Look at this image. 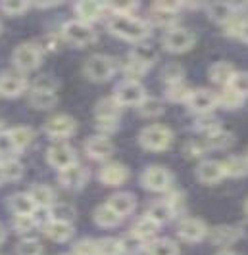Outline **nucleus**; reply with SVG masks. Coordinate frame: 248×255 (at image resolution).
<instances>
[{
	"label": "nucleus",
	"instance_id": "c03bdc74",
	"mask_svg": "<svg viewBox=\"0 0 248 255\" xmlns=\"http://www.w3.org/2000/svg\"><path fill=\"white\" fill-rule=\"evenodd\" d=\"M96 255H121L119 240H116V238L96 240Z\"/></svg>",
	"mask_w": 248,
	"mask_h": 255
},
{
	"label": "nucleus",
	"instance_id": "1a4fd4ad",
	"mask_svg": "<svg viewBox=\"0 0 248 255\" xmlns=\"http://www.w3.org/2000/svg\"><path fill=\"white\" fill-rule=\"evenodd\" d=\"M46 159L52 167H56L58 171H62L65 167L77 163V157H75V152L73 148L67 144V142H56L48 148L46 152Z\"/></svg>",
	"mask_w": 248,
	"mask_h": 255
},
{
	"label": "nucleus",
	"instance_id": "a878e982",
	"mask_svg": "<svg viewBox=\"0 0 248 255\" xmlns=\"http://www.w3.org/2000/svg\"><path fill=\"white\" fill-rule=\"evenodd\" d=\"M235 142V136L223 128H216L208 134V138H204V146L212 150H225Z\"/></svg>",
	"mask_w": 248,
	"mask_h": 255
},
{
	"label": "nucleus",
	"instance_id": "f03ea898",
	"mask_svg": "<svg viewBox=\"0 0 248 255\" xmlns=\"http://www.w3.org/2000/svg\"><path fill=\"white\" fill-rule=\"evenodd\" d=\"M139 142L141 146L146 150H152V152H162V150H168L173 142V132L164 125H148L141 130L139 134Z\"/></svg>",
	"mask_w": 248,
	"mask_h": 255
},
{
	"label": "nucleus",
	"instance_id": "603ef678",
	"mask_svg": "<svg viewBox=\"0 0 248 255\" xmlns=\"http://www.w3.org/2000/svg\"><path fill=\"white\" fill-rule=\"evenodd\" d=\"M35 227L33 215H13V229L17 232H27Z\"/></svg>",
	"mask_w": 248,
	"mask_h": 255
},
{
	"label": "nucleus",
	"instance_id": "f3484780",
	"mask_svg": "<svg viewBox=\"0 0 248 255\" xmlns=\"http://www.w3.org/2000/svg\"><path fill=\"white\" fill-rule=\"evenodd\" d=\"M225 175H223V167L222 161H216V159H208V161H202L198 169H196V179L204 184H216L220 182Z\"/></svg>",
	"mask_w": 248,
	"mask_h": 255
},
{
	"label": "nucleus",
	"instance_id": "20e7f679",
	"mask_svg": "<svg viewBox=\"0 0 248 255\" xmlns=\"http://www.w3.org/2000/svg\"><path fill=\"white\" fill-rule=\"evenodd\" d=\"M164 48L173 54H181V52L191 50L195 46L196 37L193 31L185 29V27H173L170 31H166V35L162 38Z\"/></svg>",
	"mask_w": 248,
	"mask_h": 255
},
{
	"label": "nucleus",
	"instance_id": "a18cd8bd",
	"mask_svg": "<svg viewBox=\"0 0 248 255\" xmlns=\"http://www.w3.org/2000/svg\"><path fill=\"white\" fill-rule=\"evenodd\" d=\"M15 254L17 255H42V246H40L39 240L35 238H27V240H21L15 248Z\"/></svg>",
	"mask_w": 248,
	"mask_h": 255
},
{
	"label": "nucleus",
	"instance_id": "864d4df0",
	"mask_svg": "<svg viewBox=\"0 0 248 255\" xmlns=\"http://www.w3.org/2000/svg\"><path fill=\"white\" fill-rule=\"evenodd\" d=\"M15 152L13 148V142L10 138V132H0V157H10Z\"/></svg>",
	"mask_w": 248,
	"mask_h": 255
},
{
	"label": "nucleus",
	"instance_id": "79ce46f5",
	"mask_svg": "<svg viewBox=\"0 0 248 255\" xmlns=\"http://www.w3.org/2000/svg\"><path fill=\"white\" fill-rule=\"evenodd\" d=\"M189 94H191V87L183 81L168 85V90H166V96L170 98L171 102H187Z\"/></svg>",
	"mask_w": 248,
	"mask_h": 255
},
{
	"label": "nucleus",
	"instance_id": "6ab92c4d",
	"mask_svg": "<svg viewBox=\"0 0 248 255\" xmlns=\"http://www.w3.org/2000/svg\"><path fill=\"white\" fill-rule=\"evenodd\" d=\"M129 179V169L121 163H108L100 169V180L106 186H119Z\"/></svg>",
	"mask_w": 248,
	"mask_h": 255
},
{
	"label": "nucleus",
	"instance_id": "5701e85b",
	"mask_svg": "<svg viewBox=\"0 0 248 255\" xmlns=\"http://www.w3.org/2000/svg\"><path fill=\"white\" fill-rule=\"evenodd\" d=\"M96 119L98 121H110V123H118L119 114H121V106L116 102V98H102L100 102L96 104Z\"/></svg>",
	"mask_w": 248,
	"mask_h": 255
},
{
	"label": "nucleus",
	"instance_id": "72a5a7b5",
	"mask_svg": "<svg viewBox=\"0 0 248 255\" xmlns=\"http://www.w3.org/2000/svg\"><path fill=\"white\" fill-rule=\"evenodd\" d=\"M173 209H171V205L168 202H154V204L148 207V217L152 219L154 223L158 225H164V223H168L171 217H173Z\"/></svg>",
	"mask_w": 248,
	"mask_h": 255
},
{
	"label": "nucleus",
	"instance_id": "f704fd0d",
	"mask_svg": "<svg viewBox=\"0 0 248 255\" xmlns=\"http://www.w3.org/2000/svg\"><path fill=\"white\" fill-rule=\"evenodd\" d=\"M137 112L143 117H156L164 112V102L154 96H144L143 100L137 104Z\"/></svg>",
	"mask_w": 248,
	"mask_h": 255
},
{
	"label": "nucleus",
	"instance_id": "a211bd4d",
	"mask_svg": "<svg viewBox=\"0 0 248 255\" xmlns=\"http://www.w3.org/2000/svg\"><path fill=\"white\" fill-rule=\"evenodd\" d=\"M106 4H100V2H92V0H83V2H77L75 4V13H77L79 21L91 25L92 21L100 19V15L104 13Z\"/></svg>",
	"mask_w": 248,
	"mask_h": 255
},
{
	"label": "nucleus",
	"instance_id": "a19ab883",
	"mask_svg": "<svg viewBox=\"0 0 248 255\" xmlns=\"http://www.w3.org/2000/svg\"><path fill=\"white\" fill-rule=\"evenodd\" d=\"M227 35L229 37H239V38H245L247 37V19H245V15L243 13L237 12L227 23Z\"/></svg>",
	"mask_w": 248,
	"mask_h": 255
},
{
	"label": "nucleus",
	"instance_id": "8fccbe9b",
	"mask_svg": "<svg viewBox=\"0 0 248 255\" xmlns=\"http://www.w3.org/2000/svg\"><path fill=\"white\" fill-rule=\"evenodd\" d=\"M227 87L245 96V94H247V73H243V71H235V75L231 77V81H229V85H227Z\"/></svg>",
	"mask_w": 248,
	"mask_h": 255
},
{
	"label": "nucleus",
	"instance_id": "f257e3e1",
	"mask_svg": "<svg viewBox=\"0 0 248 255\" xmlns=\"http://www.w3.org/2000/svg\"><path fill=\"white\" fill-rule=\"evenodd\" d=\"M106 25L116 37L125 40H143L150 33V25L141 17H135L133 13H112Z\"/></svg>",
	"mask_w": 248,
	"mask_h": 255
},
{
	"label": "nucleus",
	"instance_id": "052dcab7",
	"mask_svg": "<svg viewBox=\"0 0 248 255\" xmlns=\"http://www.w3.org/2000/svg\"><path fill=\"white\" fill-rule=\"evenodd\" d=\"M0 29H2V25H0Z\"/></svg>",
	"mask_w": 248,
	"mask_h": 255
},
{
	"label": "nucleus",
	"instance_id": "7c9ffc66",
	"mask_svg": "<svg viewBox=\"0 0 248 255\" xmlns=\"http://www.w3.org/2000/svg\"><path fill=\"white\" fill-rule=\"evenodd\" d=\"M10 138H12L15 150H23V148H27V146L33 142L35 130L31 127H25V125H19V127H15L10 130Z\"/></svg>",
	"mask_w": 248,
	"mask_h": 255
},
{
	"label": "nucleus",
	"instance_id": "7ed1b4c3",
	"mask_svg": "<svg viewBox=\"0 0 248 255\" xmlns=\"http://www.w3.org/2000/svg\"><path fill=\"white\" fill-rule=\"evenodd\" d=\"M83 71H85L87 79H91L94 83H104L108 79H112V75L116 73V64H114V60L110 56L94 54L85 62Z\"/></svg>",
	"mask_w": 248,
	"mask_h": 255
},
{
	"label": "nucleus",
	"instance_id": "4468645a",
	"mask_svg": "<svg viewBox=\"0 0 248 255\" xmlns=\"http://www.w3.org/2000/svg\"><path fill=\"white\" fill-rule=\"evenodd\" d=\"M85 152L89 153V157H92V159L102 161V159H108L114 153V144L104 134L91 136L89 140L85 142Z\"/></svg>",
	"mask_w": 248,
	"mask_h": 255
},
{
	"label": "nucleus",
	"instance_id": "ddd939ff",
	"mask_svg": "<svg viewBox=\"0 0 248 255\" xmlns=\"http://www.w3.org/2000/svg\"><path fill=\"white\" fill-rule=\"evenodd\" d=\"M27 89V79L17 71L0 73V94L6 98H15Z\"/></svg>",
	"mask_w": 248,
	"mask_h": 255
},
{
	"label": "nucleus",
	"instance_id": "ea45409f",
	"mask_svg": "<svg viewBox=\"0 0 248 255\" xmlns=\"http://www.w3.org/2000/svg\"><path fill=\"white\" fill-rule=\"evenodd\" d=\"M143 246L144 242L139 238V236H135L133 232L129 234H125L121 240H119V248H121V254L125 255H137L143 252Z\"/></svg>",
	"mask_w": 248,
	"mask_h": 255
},
{
	"label": "nucleus",
	"instance_id": "13d9d810",
	"mask_svg": "<svg viewBox=\"0 0 248 255\" xmlns=\"http://www.w3.org/2000/svg\"><path fill=\"white\" fill-rule=\"evenodd\" d=\"M2 180L4 179H2V169H0V182H2Z\"/></svg>",
	"mask_w": 248,
	"mask_h": 255
},
{
	"label": "nucleus",
	"instance_id": "5fc2aeb1",
	"mask_svg": "<svg viewBox=\"0 0 248 255\" xmlns=\"http://www.w3.org/2000/svg\"><path fill=\"white\" fill-rule=\"evenodd\" d=\"M204 150H206V146H204V142L200 144V140H191L183 146V153L187 157H198L204 153Z\"/></svg>",
	"mask_w": 248,
	"mask_h": 255
},
{
	"label": "nucleus",
	"instance_id": "3c124183",
	"mask_svg": "<svg viewBox=\"0 0 248 255\" xmlns=\"http://www.w3.org/2000/svg\"><path fill=\"white\" fill-rule=\"evenodd\" d=\"M196 128H200V130H208V134H210L212 130L218 128V119H216L212 114L198 115V119H196Z\"/></svg>",
	"mask_w": 248,
	"mask_h": 255
},
{
	"label": "nucleus",
	"instance_id": "6e6552de",
	"mask_svg": "<svg viewBox=\"0 0 248 255\" xmlns=\"http://www.w3.org/2000/svg\"><path fill=\"white\" fill-rule=\"evenodd\" d=\"M143 186L152 192H166L171 186V173H168L166 167L160 165H150L144 169L143 177Z\"/></svg>",
	"mask_w": 248,
	"mask_h": 255
},
{
	"label": "nucleus",
	"instance_id": "e433bc0d",
	"mask_svg": "<svg viewBox=\"0 0 248 255\" xmlns=\"http://www.w3.org/2000/svg\"><path fill=\"white\" fill-rule=\"evenodd\" d=\"M216 98H218V104H222L227 110H237L245 104V96L235 92L233 89H229V87H225L220 94H216Z\"/></svg>",
	"mask_w": 248,
	"mask_h": 255
},
{
	"label": "nucleus",
	"instance_id": "f8f14e48",
	"mask_svg": "<svg viewBox=\"0 0 248 255\" xmlns=\"http://www.w3.org/2000/svg\"><path fill=\"white\" fill-rule=\"evenodd\" d=\"M177 234L181 236V240H185V242H200V240L206 238L208 227H206V223L200 221V219L187 217L179 223Z\"/></svg>",
	"mask_w": 248,
	"mask_h": 255
},
{
	"label": "nucleus",
	"instance_id": "58836bf2",
	"mask_svg": "<svg viewBox=\"0 0 248 255\" xmlns=\"http://www.w3.org/2000/svg\"><path fill=\"white\" fill-rule=\"evenodd\" d=\"M94 221L100 225V227H116L121 223V217L116 215L108 205H98L96 211H94Z\"/></svg>",
	"mask_w": 248,
	"mask_h": 255
},
{
	"label": "nucleus",
	"instance_id": "473e14b6",
	"mask_svg": "<svg viewBox=\"0 0 248 255\" xmlns=\"http://www.w3.org/2000/svg\"><path fill=\"white\" fill-rule=\"evenodd\" d=\"M158 229H160V225L158 223H154L152 219L148 217V215H144V217H141L137 223H135V227H133V234L135 236H139L141 240H148V238H152L154 234L158 232Z\"/></svg>",
	"mask_w": 248,
	"mask_h": 255
},
{
	"label": "nucleus",
	"instance_id": "2f4dec72",
	"mask_svg": "<svg viewBox=\"0 0 248 255\" xmlns=\"http://www.w3.org/2000/svg\"><path fill=\"white\" fill-rule=\"evenodd\" d=\"M243 236V232L235 227H218L212 232V240L218 246H229V244L237 242Z\"/></svg>",
	"mask_w": 248,
	"mask_h": 255
},
{
	"label": "nucleus",
	"instance_id": "423d86ee",
	"mask_svg": "<svg viewBox=\"0 0 248 255\" xmlns=\"http://www.w3.org/2000/svg\"><path fill=\"white\" fill-rule=\"evenodd\" d=\"M146 96L144 92V87L139 83V81H131V79H125L121 81L118 87H116V102L123 108V106H137V104L143 100Z\"/></svg>",
	"mask_w": 248,
	"mask_h": 255
},
{
	"label": "nucleus",
	"instance_id": "412c9836",
	"mask_svg": "<svg viewBox=\"0 0 248 255\" xmlns=\"http://www.w3.org/2000/svg\"><path fill=\"white\" fill-rule=\"evenodd\" d=\"M44 234L54 240V242H67L71 236H73V225L71 223H64V221H48L44 227Z\"/></svg>",
	"mask_w": 248,
	"mask_h": 255
},
{
	"label": "nucleus",
	"instance_id": "de8ad7c7",
	"mask_svg": "<svg viewBox=\"0 0 248 255\" xmlns=\"http://www.w3.org/2000/svg\"><path fill=\"white\" fill-rule=\"evenodd\" d=\"M164 81L168 83V85H173V83H179V81H183V67L179 64H170L164 67Z\"/></svg>",
	"mask_w": 248,
	"mask_h": 255
},
{
	"label": "nucleus",
	"instance_id": "aec40b11",
	"mask_svg": "<svg viewBox=\"0 0 248 255\" xmlns=\"http://www.w3.org/2000/svg\"><path fill=\"white\" fill-rule=\"evenodd\" d=\"M106 205L116 213L119 217H127L131 211L135 209V198L127 194V192H118V194H114V196H110L108 198V202Z\"/></svg>",
	"mask_w": 248,
	"mask_h": 255
},
{
	"label": "nucleus",
	"instance_id": "49530a36",
	"mask_svg": "<svg viewBox=\"0 0 248 255\" xmlns=\"http://www.w3.org/2000/svg\"><path fill=\"white\" fill-rule=\"evenodd\" d=\"M27 8H29V4L23 0H4V2H0V10L8 13V15H19V13L25 12Z\"/></svg>",
	"mask_w": 248,
	"mask_h": 255
},
{
	"label": "nucleus",
	"instance_id": "bf43d9fd",
	"mask_svg": "<svg viewBox=\"0 0 248 255\" xmlns=\"http://www.w3.org/2000/svg\"><path fill=\"white\" fill-rule=\"evenodd\" d=\"M64 255H71V254H64Z\"/></svg>",
	"mask_w": 248,
	"mask_h": 255
},
{
	"label": "nucleus",
	"instance_id": "9d476101",
	"mask_svg": "<svg viewBox=\"0 0 248 255\" xmlns=\"http://www.w3.org/2000/svg\"><path fill=\"white\" fill-rule=\"evenodd\" d=\"M75 130H77V123L69 115H54L44 125V132L52 138H67Z\"/></svg>",
	"mask_w": 248,
	"mask_h": 255
},
{
	"label": "nucleus",
	"instance_id": "b1692460",
	"mask_svg": "<svg viewBox=\"0 0 248 255\" xmlns=\"http://www.w3.org/2000/svg\"><path fill=\"white\" fill-rule=\"evenodd\" d=\"M206 10H208L210 17L216 23H222V25H225L237 13V8L233 4H229V2H212V4L206 6Z\"/></svg>",
	"mask_w": 248,
	"mask_h": 255
},
{
	"label": "nucleus",
	"instance_id": "4d7b16f0",
	"mask_svg": "<svg viewBox=\"0 0 248 255\" xmlns=\"http://www.w3.org/2000/svg\"><path fill=\"white\" fill-rule=\"evenodd\" d=\"M4 238H6V230H4V227L0 225V244L4 242Z\"/></svg>",
	"mask_w": 248,
	"mask_h": 255
},
{
	"label": "nucleus",
	"instance_id": "dca6fc26",
	"mask_svg": "<svg viewBox=\"0 0 248 255\" xmlns=\"http://www.w3.org/2000/svg\"><path fill=\"white\" fill-rule=\"evenodd\" d=\"M179 4L175 2H156L150 6V17L156 25H170L177 17Z\"/></svg>",
	"mask_w": 248,
	"mask_h": 255
},
{
	"label": "nucleus",
	"instance_id": "bb28decb",
	"mask_svg": "<svg viewBox=\"0 0 248 255\" xmlns=\"http://www.w3.org/2000/svg\"><path fill=\"white\" fill-rule=\"evenodd\" d=\"M247 157L235 153V155H229L225 161H222L223 167V175L225 177H243L247 173Z\"/></svg>",
	"mask_w": 248,
	"mask_h": 255
},
{
	"label": "nucleus",
	"instance_id": "c9c22d12",
	"mask_svg": "<svg viewBox=\"0 0 248 255\" xmlns=\"http://www.w3.org/2000/svg\"><path fill=\"white\" fill-rule=\"evenodd\" d=\"M150 255H179V246L170 238H158L148 246Z\"/></svg>",
	"mask_w": 248,
	"mask_h": 255
},
{
	"label": "nucleus",
	"instance_id": "c756f323",
	"mask_svg": "<svg viewBox=\"0 0 248 255\" xmlns=\"http://www.w3.org/2000/svg\"><path fill=\"white\" fill-rule=\"evenodd\" d=\"M156 58H158L156 50H154L152 46H148V44H139V46H135V48L131 50V56H129V60L141 64L143 67H146V69H148V65H152L156 62Z\"/></svg>",
	"mask_w": 248,
	"mask_h": 255
},
{
	"label": "nucleus",
	"instance_id": "4c0bfd02",
	"mask_svg": "<svg viewBox=\"0 0 248 255\" xmlns=\"http://www.w3.org/2000/svg\"><path fill=\"white\" fill-rule=\"evenodd\" d=\"M0 169H2V179L4 180H17L23 175V165L13 159V157H6L0 161Z\"/></svg>",
	"mask_w": 248,
	"mask_h": 255
},
{
	"label": "nucleus",
	"instance_id": "39448f33",
	"mask_svg": "<svg viewBox=\"0 0 248 255\" xmlns=\"http://www.w3.org/2000/svg\"><path fill=\"white\" fill-rule=\"evenodd\" d=\"M62 37L75 46H87L96 40V33L92 31L91 25H87L79 19H71V21H65L62 27Z\"/></svg>",
	"mask_w": 248,
	"mask_h": 255
},
{
	"label": "nucleus",
	"instance_id": "09e8293b",
	"mask_svg": "<svg viewBox=\"0 0 248 255\" xmlns=\"http://www.w3.org/2000/svg\"><path fill=\"white\" fill-rule=\"evenodd\" d=\"M71 255H96V240L91 238H83L73 246V254Z\"/></svg>",
	"mask_w": 248,
	"mask_h": 255
},
{
	"label": "nucleus",
	"instance_id": "6e6d98bb",
	"mask_svg": "<svg viewBox=\"0 0 248 255\" xmlns=\"http://www.w3.org/2000/svg\"><path fill=\"white\" fill-rule=\"evenodd\" d=\"M218 255H241L239 252H231V250H223V252H220Z\"/></svg>",
	"mask_w": 248,
	"mask_h": 255
},
{
	"label": "nucleus",
	"instance_id": "c85d7f7f",
	"mask_svg": "<svg viewBox=\"0 0 248 255\" xmlns=\"http://www.w3.org/2000/svg\"><path fill=\"white\" fill-rule=\"evenodd\" d=\"M10 209L13 211V215H33L35 213V204L29 198V194H13L10 198Z\"/></svg>",
	"mask_w": 248,
	"mask_h": 255
},
{
	"label": "nucleus",
	"instance_id": "37998d69",
	"mask_svg": "<svg viewBox=\"0 0 248 255\" xmlns=\"http://www.w3.org/2000/svg\"><path fill=\"white\" fill-rule=\"evenodd\" d=\"M48 209H50V219H52V221L71 223L73 217H75V209L69 204H52Z\"/></svg>",
	"mask_w": 248,
	"mask_h": 255
},
{
	"label": "nucleus",
	"instance_id": "0eeeda50",
	"mask_svg": "<svg viewBox=\"0 0 248 255\" xmlns=\"http://www.w3.org/2000/svg\"><path fill=\"white\" fill-rule=\"evenodd\" d=\"M13 65L19 71H29L35 69L40 64V48L33 42H23L19 44L12 54Z\"/></svg>",
	"mask_w": 248,
	"mask_h": 255
},
{
	"label": "nucleus",
	"instance_id": "cd10ccee",
	"mask_svg": "<svg viewBox=\"0 0 248 255\" xmlns=\"http://www.w3.org/2000/svg\"><path fill=\"white\" fill-rule=\"evenodd\" d=\"M29 198L33 200L35 207H50L54 204V192L46 184H35L29 190Z\"/></svg>",
	"mask_w": 248,
	"mask_h": 255
},
{
	"label": "nucleus",
	"instance_id": "393cba45",
	"mask_svg": "<svg viewBox=\"0 0 248 255\" xmlns=\"http://www.w3.org/2000/svg\"><path fill=\"white\" fill-rule=\"evenodd\" d=\"M235 65L231 62H216V64L210 67V79L218 85H229L231 77L235 75Z\"/></svg>",
	"mask_w": 248,
	"mask_h": 255
},
{
	"label": "nucleus",
	"instance_id": "4be33fe9",
	"mask_svg": "<svg viewBox=\"0 0 248 255\" xmlns=\"http://www.w3.org/2000/svg\"><path fill=\"white\" fill-rule=\"evenodd\" d=\"M29 104L35 110H50L58 104V94L52 89H33L29 94Z\"/></svg>",
	"mask_w": 248,
	"mask_h": 255
},
{
	"label": "nucleus",
	"instance_id": "2eb2a0df",
	"mask_svg": "<svg viewBox=\"0 0 248 255\" xmlns=\"http://www.w3.org/2000/svg\"><path fill=\"white\" fill-rule=\"evenodd\" d=\"M58 180H60V184L64 188H67V190H79V188H83V184L87 180V171L79 165V163H73V165L65 167V169L60 171Z\"/></svg>",
	"mask_w": 248,
	"mask_h": 255
},
{
	"label": "nucleus",
	"instance_id": "9b49d317",
	"mask_svg": "<svg viewBox=\"0 0 248 255\" xmlns=\"http://www.w3.org/2000/svg\"><path fill=\"white\" fill-rule=\"evenodd\" d=\"M187 104L196 114H212V110L218 106V98H216V92H212V90L196 89L191 90V94L187 98Z\"/></svg>",
	"mask_w": 248,
	"mask_h": 255
}]
</instances>
